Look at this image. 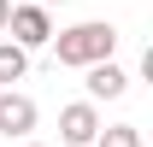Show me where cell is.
Segmentation results:
<instances>
[{"mask_svg":"<svg viewBox=\"0 0 153 147\" xmlns=\"http://www.w3.org/2000/svg\"><path fill=\"white\" fill-rule=\"evenodd\" d=\"M24 76H30V53L12 47V41H0V82L12 88V82H24Z\"/></svg>","mask_w":153,"mask_h":147,"instance_id":"obj_6","label":"cell"},{"mask_svg":"<svg viewBox=\"0 0 153 147\" xmlns=\"http://www.w3.org/2000/svg\"><path fill=\"white\" fill-rule=\"evenodd\" d=\"M53 53L59 65H71V71H88V65H106L118 53V30L106 18H88V24H71V30H59L53 36Z\"/></svg>","mask_w":153,"mask_h":147,"instance_id":"obj_1","label":"cell"},{"mask_svg":"<svg viewBox=\"0 0 153 147\" xmlns=\"http://www.w3.org/2000/svg\"><path fill=\"white\" fill-rule=\"evenodd\" d=\"M59 135H65V147H94V135H100V112L88 106V100H71V106L59 112Z\"/></svg>","mask_w":153,"mask_h":147,"instance_id":"obj_3","label":"cell"},{"mask_svg":"<svg viewBox=\"0 0 153 147\" xmlns=\"http://www.w3.org/2000/svg\"><path fill=\"white\" fill-rule=\"evenodd\" d=\"M36 6H59V0H36Z\"/></svg>","mask_w":153,"mask_h":147,"instance_id":"obj_9","label":"cell"},{"mask_svg":"<svg viewBox=\"0 0 153 147\" xmlns=\"http://www.w3.org/2000/svg\"><path fill=\"white\" fill-rule=\"evenodd\" d=\"M94 147H141V129H135V124H106L94 135Z\"/></svg>","mask_w":153,"mask_h":147,"instance_id":"obj_7","label":"cell"},{"mask_svg":"<svg viewBox=\"0 0 153 147\" xmlns=\"http://www.w3.org/2000/svg\"><path fill=\"white\" fill-rule=\"evenodd\" d=\"M6 18H12V0H0V30H6Z\"/></svg>","mask_w":153,"mask_h":147,"instance_id":"obj_8","label":"cell"},{"mask_svg":"<svg viewBox=\"0 0 153 147\" xmlns=\"http://www.w3.org/2000/svg\"><path fill=\"white\" fill-rule=\"evenodd\" d=\"M30 129H36V100L0 88V135H30Z\"/></svg>","mask_w":153,"mask_h":147,"instance_id":"obj_4","label":"cell"},{"mask_svg":"<svg viewBox=\"0 0 153 147\" xmlns=\"http://www.w3.org/2000/svg\"><path fill=\"white\" fill-rule=\"evenodd\" d=\"M6 30H12V47H24V53H36V47H47L53 41V18H47V6H12V18H6Z\"/></svg>","mask_w":153,"mask_h":147,"instance_id":"obj_2","label":"cell"},{"mask_svg":"<svg viewBox=\"0 0 153 147\" xmlns=\"http://www.w3.org/2000/svg\"><path fill=\"white\" fill-rule=\"evenodd\" d=\"M24 147H41V141H24Z\"/></svg>","mask_w":153,"mask_h":147,"instance_id":"obj_10","label":"cell"},{"mask_svg":"<svg viewBox=\"0 0 153 147\" xmlns=\"http://www.w3.org/2000/svg\"><path fill=\"white\" fill-rule=\"evenodd\" d=\"M124 88H130V76L118 71L112 59H106V65H88V106H94V100H118Z\"/></svg>","mask_w":153,"mask_h":147,"instance_id":"obj_5","label":"cell"}]
</instances>
